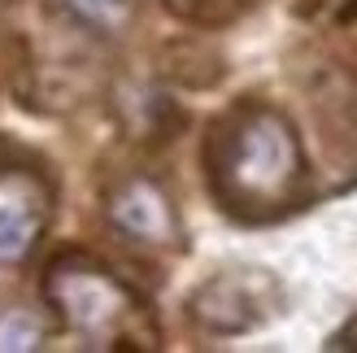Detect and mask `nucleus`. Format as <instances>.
Returning <instances> with one entry per match:
<instances>
[{
  "mask_svg": "<svg viewBox=\"0 0 357 353\" xmlns=\"http://www.w3.org/2000/svg\"><path fill=\"white\" fill-rule=\"evenodd\" d=\"M205 179L231 218L266 223L301 205L310 183L292 118L261 100H240L209 122Z\"/></svg>",
  "mask_w": 357,
  "mask_h": 353,
  "instance_id": "obj_1",
  "label": "nucleus"
},
{
  "mask_svg": "<svg viewBox=\"0 0 357 353\" xmlns=\"http://www.w3.org/2000/svg\"><path fill=\"white\" fill-rule=\"evenodd\" d=\"M44 301L66 331L92 349H153L157 331L149 306L118 271L92 253H57L44 271Z\"/></svg>",
  "mask_w": 357,
  "mask_h": 353,
  "instance_id": "obj_2",
  "label": "nucleus"
},
{
  "mask_svg": "<svg viewBox=\"0 0 357 353\" xmlns=\"http://www.w3.org/2000/svg\"><path fill=\"white\" fill-rule=\"evenodd\" d=\"M279 310V279L261 266H231L205 279L188 296L192 323H201L213 336H240L261 327Z\"/></svg>",
  "mask_w": 357,
  "mask_h": 353,
  "instance_id": "obj_3",
  "label": "nucleus"
},
{
  "mask_svg": "<svg viewBox=\"0 0 357 353\" xmlns=\"http://www.w3.org/2000/svg\"><path fill=\"white\" fill-rule=\"evenodd\" d=\"M52 205L57 192L44 170L0 162V266H22L40 249L52 223Z\"/></svg>",
  "mask_w": 357,
  "mask_h": 353,
  "instance_id": "obj_4",
  "label": "nucleus"
},
{
  "mask_svg": "<svg viewBox=\"0 0 357 353\" xmlns=\"http://www.w3.org/2000/svg\"><path fill=\"white\" fill-rule=\"evenodd\" d=\"M105 218L118 236L144 249H178L183 244V223H178L174 197L153 179V174H127L105 192Z\"/></svg>",
  "mask_w": 357,
  "mask_h": 353,
  "instance_id": "obj_5",
  "label": "nucleus"
},
{
  "mask_svg": "<svg viewBox=\"0 0 357 353\" xmlns=\"http://www.w3.org/2000/svg\"><path fill=\"white\" fill-rule=\"evenodd\" d=\"M61 9L70 13L75 27L92 35H122L135 22L139 0H61Z\"/></svg>",
  "mask_w": 357,
  "mask_h": 353,
  "instance_id": "obj_6",
  "label": "nucleus"
},
{
  "mask_svg": "<svg viewBox=\"0 0 357 353\" xmlns=\"http://www.w3.org/2000/svg\"><path fill=\"white\" fill-rule=\"evenodd\" d=\"M48 336V323L26 306H9L0 310V353H31L40 349Z\"/></svg>",
  "mask_w": 357,
  "mask_h": 353,
  "instance_id": "obj_7",
  "label": "nucleus"
},
{
  "mask_svg": "<svg viewBox=\"0 0 357 353\" xmlns=\"http://www.w3.org/2000/svg\"><path fill=\"white\" fill-rule=\"evenodd\" d=\"M335 349H357V314H353V323L340 331V340H335Z\"/></svg>",
  "mask_w": 357,
  "mask_h": 353,
  "instance_id": "obj_8",
  "label": "nucleus"
},
{
  "mask_svg": "<svg viewBox=\"0 0 357 353\" xmlns=\"http://www.w3.org/2000/svg\"><path fill=\"white\" fill-rule=\"evenodd\" d=\"M166 5H170L174 13H196V5H201V0H166Z\"/></svg>",
  "mask_w": 357,
  "mask_h": 353,
  "instance_id": "obj_9",
  "label": "nucleus"
}]
</instances>
